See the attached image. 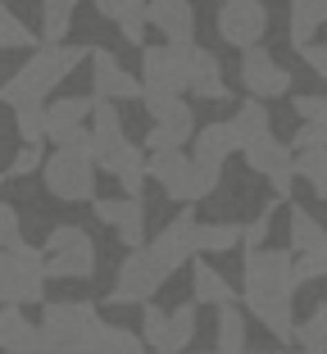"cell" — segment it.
<instances>
[{
	"label": "cell",
	"mask_w": 327,
	"mask_h": 354,
	"mask_svg": "<svg viewBox=\"0 0 327 354\" xmlns=\"http://www.w3.org/2000/svg\"><path fill=\"white\" fill-rule=\"evenodd\" d=\"M0 50L10 55V50H19V55H32V50H41V37L28 28V23L19 19V14L0 0Z\"/></svg>",
	"instance_id": "83f0119b"
},
{
	"label": "cell",
	"mask_w": 327,
	"mask_h": 354,
	"mask_svg": "<svg viewBox=\"0 0 327 354\" xmlns=\"http://www.w3.org/2000/svg\"><path fill=\"white\" fill-rule=\"evenodd\" d=\"M241 159H245V168L250 173H259V177H282V173H291L296 168V150H291V141H282V136H259L254 146H245L241 150Z\"/></svg>",
	"instance_id": "ffe728a7"
},
{
	"label": "cell",
	"mask_w": 327,
	"mask_h": 354,
	"mask_svg": "<svg viewBox=\"0 0 327 354\" xmlns=\"http://www.w3.org/2000/svg\"><path fill=\"white\" fill-rule=\"evenodd\" d=\"M300 59H305L309 68H314V73L327 82V41H314V46H305V50H300Z\"/></svg>",
	"instance_id": "b9f144b4"
},
{
	"label": "cell",
	"mask_w": 327,
	"mask_h": 354,
	"mask_svg": "<svg viewBox=\"0 0 327 354\" xmlns=\"http://www.w3.org/2000/svg\"><path fill=\"white\" fill-rule=\"evenodd\" d=\"M41 254H46V277H55V281L95 277V259H100L95 236L86 227H77V223H55V227L46 232Z\"/></svg>",
	"instance_id": "8992f818"
},
{
	"label": "cell",
	"mask_w": 327,
	"mask_h": 354,
	"mask_svg": "<svg viewBox=\"0 0 327 354\" xmlns=\"http://www.w3.org/2000/svg\"><path fill=\"white\" fill-rule=\"evenodd\" d=\"M200 354H218V350H200Z\"/></svg>",
	"instance_id": "f6af8a7d"
},
{
	"label": "cell",
	"mask_w": 327,
	"mask_h": 354,
	"mask_svg": "<svg viewBox=\"0 0 327 354\" xmlns=\"http://www.w3.org/2000/svg\"><path fill=\"white\" fill-rule=\"evenodd\" d=\"M296 354H323V350H296Z\"/></svg>",
	"instance_id": "ee69618b"
},
{
	"label": "cell",
	"mask_w": 327,
	"mask_h": 354,
	"mask_svg": "<svg viewBox=\"0 0 327 354\" xmlns=\"http://www.w3.org/2000/svg\"><path fill=\"white\" fill-rule=\"evenodd\" d=\"M105 332L95 300H46L41 304V341L46 354H91Z\"/></svg>",
	"instance_id": "3957f363"
},
{
	"label": "cell",
	"mask_w": 327,
	"mask_h": 354,
	"mask_svg": "<svg viewBox=\"0 0 327 354\" xmlns=\"http://www.w3.org/2000/svg\"><path fill=\"white\" fill-rule=\"evenodd\" d=\"M95 159H91V146H55L46 155V168H41V182L55 200L64 205H91L95 200Z\"/></svg>",
	"instance_id": "5b68a950"
},
{
	"label": "cell",
	"mask_w": 327,
	"mask_h": 354,
	"mask_svg": "<svg viewBox=\"0 0 327 354\" xmlns=\"http://www.w3.org/2000/svg\"><path fill=\"white\" fill-rule=\"evenodd\" d=\"M91 214L95 223H105V227H114V236L123 241L127 250H146V200H91Z\"/></svg>",
	"instance_id": "2e32d148"
},
{
	"label": "cell",
	"mask_w": 327,
	"mask_h": 354,
	"mask_svg": "<svg viewBox=\"0 0 327 354\" xmlns=\"http://www.w3.org/2000/svg\"><path fill=\"white\" fill-rule=\"evenodd\" d=\"M0 354H46L41 323H32L23 309H0Z\"/></svg>",
	"instance_id": "44dd1931"
},
{
	"label": "cell",
	"mask_w": 327,
	"mask_h": 354,
	"mask_svg": "<svg viewBox=\"0 0 327 354\" xmlns=\"http://www.w3.org/2000/svg\"><path fill=\"white\" fill-rule=\"evenodd\" d=\"M0 182H5V173H0Z\"/></svg>",
	"instance_id": "bcb514c9"
},
{
	"label": "cell",
	"mask_w": 327,
	"mask_h": 354,
	"mask_svg": "<svg viewBox=\"0 0 327 354\" xmlns=\"http://www.w3.org/2000/svg\"><path fill=\"white\" fill-rule=\"evenodd\" d=\"M14 127H19L23 146H41L46 141V109H14Z\"/></svg>",
	"instance_id": "74e56055"
},
{
	"label": "cell",
	"mask_w": 327,
	"mask_h": 354,
	"mask_svg": "<svg viewBox=\"0 0 327 354\" xmlns=\"http://www.w3.org/2000/svg\"><path fill=\"white\" fill-rule=\"evenodd\" d=\"M141 341L155 354L169 345V313L159 309V304H146V309H141Z\"/></svg>",
	"instance_id": "836d02e7"
},
{
	"label": "cell",
	"mask_w": 327,
	"mask_h": 354,
	"mask_svg": "<svg viewBox=\"0 0 327 354\" xmlns=\"http://www.w3.org/2000/svg\"><path fill=\"white\" fill-rule=\"evenodd\" d=\"M191 295H196L200 304H214V309H227V304H236V286L223 277L214 263H205V259L191 263Z\"/></svg>",
	"instance_id": "cb8c5ba5"
},
{
	"label": "cell",
	"mask_w": 327,
	"mask_h": 354,
	"mask_svg": "<svg viewBox=\"0 0 327 354\" xmlns=\"http://www.w3.org/2000/svg\"><path fill=\"white\" fill-rule=\"evenodd\" d=\"M291 114L300 118L296 136H291V150L296 155L327 150V95H291Z\"/></svg>",
	"instance_id": "ac0fdd59"
},
{
	"label": "cell",
	"mask_w": 327,
	"mask_h": 354,
	"mask_svg": "<svg viewBox=\"0 0 327 354\" xmlns=\"http://www.w3.org/2000/svg\"><path fill=\"white\" fill-rule=\"evenodd\" d=\"M227 155H236L232 136H227V123H200V132L191 141V159H196L205 173H223Z\"/></svg>",
	"instance_id": "603a6c76"
},
{
	"label": "cell",
	"mask_w": 327,
	"mask_h": 354,
	"mask_svg": "<svg viewBox=\"0 0 327 354\" xmlns=\"http://www.w3.org/2000/svg\"><path fill=\"white\" fill-rule=\"evenodd\" d=\"M150 118V132L141 141L146 155H159V150H182L187 141H196L200 123H196V109H191L187 95H141Z\"/></svg>",
	"instance_id": "ba28073f"
},
{
	"label": "cell",
	"mask_w": 327,
	"mask_h": 354,
	"mask_svg": "<svg viewBox=\"0 0 327 354\" xmlns=\"http://www.w3.org/2000/svg\"><path fill=\"white\" fill-rule=\"evenodd\" d=\"M241 236H245V223H232V218L200 223V254H227L241 245Z\"/></svg>",
	"instance_id": "f1b7e54d"
},
{
	"label": "cell",
	"mask_w": 327,
	"mask_h": 354,
	"mask_svg": "<svg viewBox=\"0 0 327 354\" xmlns=\"http://www.w3.org/2000/svg\"><path fill=\"white\" fill-rule=\"evenodd\" d=\"M141 95H146L141 77L127 73L123 64L114 59L109 46H95V55H91V100L118 104V100H141Z\"/></svg>",
	"instance_id": "9a60e30c"
},
{
	"label": "cell",
	"mask_w": 327,
	"mask_h": 354,
	"mask_svg": "<svg viewBox=\"0 0 327 354\" xmlns=\"http://www.w3.org/2000/svg\"><path fill=\"white\" fill-rule=\"evenodd\" d=\"M91 354H146V341H141V332H127V327H118V323H105V332H100V341H95Z\"/></svg>",
	"instance_id": "d6a6232c"
},
{
	"label": "cell",
	"mask_w": 327,
	"mask_h": 354,
	"mask_svg": "<svg viewBox=\"0 0 327 354\" xmlns=\"http://www.w3.org/2000/svg\"><path fill=\"white\" fill-rule=\"evenodd\" d=\"M5 5H10V0H5Z\"/></svg>",
	"instance_id": "7dc6e473"
},
{
	"label": "cell",
	"mask_w": 327,
	"mask_h": 354,
	"mask_svg": "<svg viewBox=\"0 0 327 354\" xmlns=\"http://www.w3.org/2000/svg\"><path fill=\"white\" fill-rule=\"evenodd\" d=\"M296 341L305 350H323L327 354V304H318L305 323H296Z\"/></svg>",
	"instance_id": "d590c367"
},
{
	"label": "cell",
	"mask_w": 327,
	"mask_h": 354,
	"mask_svg": "<svg viewBox=\"0 0 327 354\" xmlns=\"http://www.w3.org/2000/svg\"><path fill=\"white\" fill-rule=\"evenodd\" d=\"M146 250L155 254V263L164 268V277H173L178 268L196 263V254H200V218H196L191 209H182L178 218H169L155 236H150Z\"/></svg>",
	"instance_id": "30bf717a"
},
{
	"label": "cell",
	"mask_w": 327,
	"mask_h": 354,
	"mask_svg": "<svg viewBox=\"0 0 327 354\" xmlns=\"http://www.w3.org/2000/svg\"><path fill=\"white\" fill-rule=\"evenodd\" d=\"M236 77L250 91V100H282V95H291V68L282 59H273L268 46L245 50L241 64H236Z\"/></svg>",
	"instance_id": "4fadbf2b"
},
{
	"label": "cell",
	"mask_w": 327,
	"mask_h": 354,
	"mask_svg": "<svg viewBox=\"0 0 327 354\" xmlns=\"http://www.w3.org/2000/svg\"><path fill=\"white\" fill-rule=\"evenodd\" d=\"M296 254L291 250H245L241 259V304L254 323H264L273 341H296Z\"/></svg>",
	"instance_id": "6da1fadb"
},
{
	"label": "cell",
	"mask_w": 327,
	"mask_h": 354,
	"mask_svg": "<svg viewBox=\"0 0 327 354\" xmlns=\"http://www.w3.org/2000/svg\"><path fill=\"white\" fill-rule=\"evenodd\" d=\"M73 14H77V0H41V46H64L68 32H73Z\"/></svg>",
	"instance_id": "4316f807"
},
{
	"label": "cell",
	"mask_w": 327,
	"mask_h": 354,
	"mask_svg": "<svg viewBox=\"0 0 327 354\" xmlns=\"http://www.w3.org/2000/svg\"><path fill=\"white\" fill-rule=\"evenodd\" d=\"M191 341H196V304H178L169 309V345L159 354H182Z\"/></svg>",
	"instance_id": "f546056e"
},
{
	"label": "cell",
	"mask_w": 327,
	"mask_h": 354,
	"mask_svg": "<svg viewBox=\"0 0 327 354\" xmlns=\"http://www.w3.org/2000/svg\"><path fill=\"white\" fill-rule=\"evenodd\" d=\"M218 354H245V313L236 304L218 309Z\"/></svg>",
	"instance_id": "4dcf8cb0"
},
{
	"label": "cell",
	"mask_w": 327,
	"mask_h": 354,
	"mask_svg": "<svg viewBox=\"0 0 327 354\" xmlns=\"http://www.w3.org/2000/svg\"><path fill=\"white\" fill-rule=\"evenodd\" d=\"M46 254L37 245L0 250V309H32L46 304Z\"/></svg>",
	"instance_id": "52a82bcc"
},
{
	"label": "cell",
	"mask_w": 327,
	"mask_h": 354,
	"mask_svg": "<svg viewBox=\"0 0 327 354\" xmlns=\"http://www.w3.org/2000/svg\"><path fill=\"white\" fill-rule=\"evenodd\" d=\"M327 23V0H291L286 5V37H291V50H305L318 41V32Z\"/></svg>",
	"instance_id": "7402d4cb"
},
{
	"label": "cell",
	"mask_w": 327,
	"mask_h": 354,
	"mask_svg": "<svg viewBox=\"0 0 327 354\" xmlns=\"http://www.w3.org/2000/svg\"><path fill=\"white\" fill-rule=\"evenodd\" d=\"M91 5H95V14H100V19H109V23H123L127 14H132V10H141L146 0H91Z\"/></svg>",
	"instance_id": "60d3db41"
},
{
	"label": "cell",
	"mask_w": 327,
	"mask_h": 354,
	"mask_svg": "<svg viewBox=\"0 0 327 354\" xmlns=\"http://www.w3.org/2000/svg\"><path fill=\"white\" fill-rule=\"evenodd\" d=\"M164 281L169 277H164V268L155 263L150 250H127L123 263H118V272H114V286H109L105 304H141V309H146Z\"/></svg>",
	"instance_id": "8fae6325"
},
{
	"label": "cell",
	"mask_w": 327,
	"mask_h": 354,
	"mask_svg": "<svg viewBox=\"0 0 327 354\" xmlns=\"http://www.w3.org/2000/svg\"><path fill=\"white\" fill-rule=\"evenodd\" d=\"M196 46V41H191ZM191 46H141V86L146 95H187L191 91Z\"/></svg>",
	"instance_id": "9c48e42d"
},
{
	"label": "cell",
	"mask_w": 327,
	"mask_h": 354,
	"mask_svg": "<svg viewBox=\"0 0 327 354\" xmlns=\"http://www.w3.org/2000/svg\"><path fill=\"white\" fill-rule=\"evenodd\" d=\"M95 46H41L0 82V104L10 109H46L59 91V82L73 77L82 59H91Z\"/></svg>",
	"instance_id": "7a4b0ae2"
},
{
	"label": "cell",
	"mask_w": 327,
	"mask_h": 354,
	"mask_svg": "<svg viewBox=\"0 0 327 354\" xmlns=\"http://www.w3.org/2000/svg\"><path fill=\"white\" fill-rule=\"evenodd\" d=\"M273 209H277V200H268V205H264V214L245 223V236H241V245H245V250H264V241H268V223H273Z\"/></svg>",
	"instance_id": "f35d334b"
},
{
	"label": "cell",
	"mask_w": 327,
	"mask_h": 354,
	"mask_svg": "<svg viewBox=\"0 0 327 354\" xmlns=\"http://www.w3.org/2000/svg\"><path fill=\"white\" fill-rule=\"evenodd\" d=\"M150 354H155V350H150Z\"/></svg>",
	"instance_id": "c3c4849f"
},
{
	"label": "cell",
	"mask_w": 327,
	"mask_h": 354,
	"mask_svg": "<svg viewBox=\"0 0 327 354\" xmlns=\"http://www.w3.org/2000/svg\"><path fill=\"white\" fill-rule=\"evenodd\" d=\"M91 95H55L46 104V141L55 146H91Z\"/></svg>",
	"instance_id": "7c38bea8"
},
{
	"label": "cell",
	"mask_w": 327,
	"mask_h": 354,
	"mask_svg": "<svg viewBox=\"0 0 327 354\" xmlns=\"http://www.w3.org/2000/svg\"><path fill=\"white\" fill-rule=\"evenodd\" d=\"M250 354H296V350H282V345H277V350H250Z\"/></svg>",
	"instance_id": "7bdbcfd3"
},
{
	"label": "cell",
	"mask_w": 327,
	"mask_h": 354,
	"mask_svg": "<svg viewBox=\"0 0 327 354\" xmlns=\"http://www.w3.org/2000/svg\"><path fill=\"white\" fill-rule=\"evenodd\" d=\"M327 277V250L296 254V281H323Z\"/></svg>",
	"instance_id": "ab89813d"
},
{
	"label": "cell",
	"mask_w": 327,
	"mask_h": 354,
	"mask_svg": "<svg viewBox=\"0 0 327 354\" xmlns=\"http://www.w3.org/2000/svg\"><path fill=\"white\" fill-rule=\"evenodd\" d=\"M146 23H150V32H159V41H169V46L196 41V10H191V0H146Z\"/></svg>",
	"instance_id": "e0dca14e"
},
{
	"label": "cell",
	"mask_w": 327,
	"mask_h": 354,
	"mask_svg": "<svg viewBox=\"0 0 327 354\" xmlns=\"http://www.w3.org/2000/svg\"><path fill=\"white\" fill-rule=\"evenodd\" d=\"M268 32V5L264 0H223L218 10V37L236 50H254Z\"/></svg>",
	"instance_id": "5bb4252c"
},
{
	"label": "cell",
	"mask_w": 327,
	"mask_h": 354,
	"mask_svg": "<svg viewBox=\"0 0 327 354\" xmlns=\"http://www.w3.org/2000/svg\"><path fill=\"white\" fill-rule=\"evenodd\" d=\"M23 245H28V236H23L19 209L0 200V250H23Z\"/></svg>",
	"instance_id": "8d00e7d4"
},
{
	"label": "cell",
	"mask_w": 327,
	"mask_h": 354,
	"mask_svg": "<svg viewBox=\"0 0 327 354\" xmlns=\"http://www.w3.org/2000/svg\"><path fill=\"white\" fill-rule=\"evenodd\" d=\"M41 168H46V150L41 146H19L10 155V164H5V177H10V182H23V177L41 173Z\"/></svg>",
	"instance_id": "e575fe53"
},
{
	"label": "cell",
	"mask_w": 327,
	"mask_h": 354,
	"mask_svg": "<svg viewBox=\"0 0 327 354\" xmlns=\"http://www.w3.org/2000/svg\"><path fill=\"white\" fill-rule=\"evenodd\" d=\"M223 123H227V136H232V150H245V146H254L259 136L273 132V127H268L264 100H245V104H236V114H232V118H223Z\"/></svg>",
	"instance_id": "d4e9b609"
},
{
	"label": "cell",
	"mask_w": 327,
	"mask_h": 354,
	"mask_svg": "<svg viewBox=\"0 0 327 354\" xmlns=\"http://www.w3.org/2000/svg\"><path fill=\"white\" fill-rule=\"evenodd\" d=\"M296 177L318 200H327V150H305V155H296Z\"/></svg>",
	"instance_id": "1f68e13d"
},
{
	"label": "cell",
	"mask_w": 327,
	"mask_h": 354,
	"mask_svg": "<svg viewBox=\"0 0 327 354\" xmlns=\"http://www.w3.org/2000/svg\"><path fill=\"white\" fill-rule=\"evenodd\" d=\"M286 223H291V254H314V250H327V227L314 218V214H309L305 205H291Z\"/></svg>",
	"instance_id": "484cf974"
},
{
	"label": "cell",
	"mask_w": 327,
	"mask_h": 354,
	"mask_svg": "<svg viewBox=\"0 0 327 354\" xmlns=\"http://www.w3.org/2000/svg\"><path fill=\"white\" fill-rule=\"evenodd\" d=\"M146 173L159 191L178 205H196V200H209L218 191L223 173H205L187 150H159V155L146 159Z\"/></svg>",
	"instance_id": "277c9868"
},
{
	"label": "cell",
	"mask_w": 327,
	"mask_h": 354,
	"mask_svg": "<svg viewBox=\"0 0 327 354\" xmlns=\"http://www.w3.org/2000/svg\"><path fill=\"white\" fill-rule=\"evenodd\" d=\"M187 95H196V100H214V104H223V100H232V86H227V77H223V64H218V55L209 50V46H191V91Z\"/></svg>",
	"instance_id": "d6986e66"
}]
</instances>
